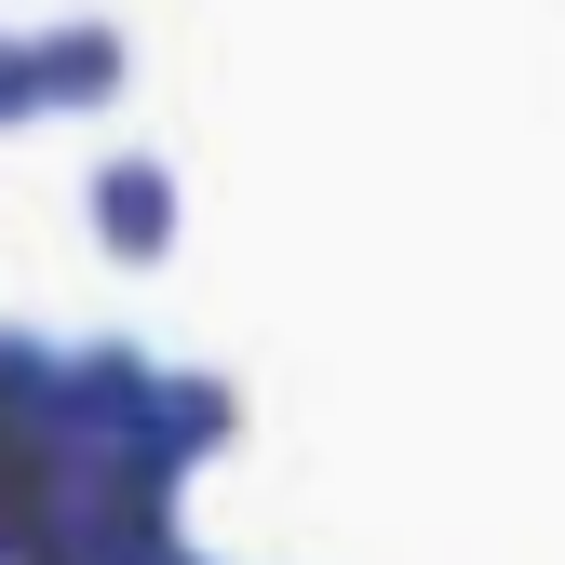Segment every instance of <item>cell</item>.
<instances>
[{
	"label": "cell",
	"mask_w": 565,
	"mask_h": 565,
	"mask_svg": "<svg viewBox=\"0 0 565 565\" xmlns=\"http://www.w3.org/2000/svg\"><path fill=\"white\" fill-rule=\"evenodd\" d=\"M175 216H189V189H175L162 149H108V162H95V243H108L121 269H162V256H175Z\"/></svg>",
	"instance_id": "cell-1"
},
{
	"label": "cell",
	"mask_w": 565,
	"mask_h": 565,
	"mask_svg": "<svg viewBox=\"0 0 565 565\" xmlns=\"http://www.w3.org/2000/svg\"><path fill=\"white\" fill-rule=\"evenodd\" d=\"M28 54H41V121H54V108H108V95L135 82V54H121V28H108V14L28 28Z\"/></svg>",
	"instance_id": "cell-2"
},
{
	"label": "cell",
	"mask_w": 565,
	"mask_h": 565,
	"mask_svg": "<svg viewBox=\"0 0 565 565\" xmlns=\"http://www.w3.org/2000/svg\"><path fill=\"white\" fill-rule=\"evenodd\" d=\"M41 121V54H28V28H0V135H28Z\"/></svg>",
	"instance_id": "cell-3"
},
{
	"label": "cell",
	"mask_w": 565,
	"mask_h": 565,
	"mask_svg": "<svg viewBox=\"0 0 565 565\" xmlns=\"http://www.w3.org/2000/svg\"><path fill=\"white\" fill-rule=\"evenodd\" d=\"M162 565H216V552H202V539H175V552H162Z\"/></svg>",
	"instance_id": "cell-4"
}]
</instances>
